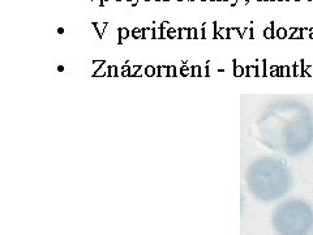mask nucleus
<instances>
[{"instance_id":"nucleus-36","label":"nucleus","mask_w":313,"mask_h":235,"mask_svg":"<svg viewBox=\"0 0 313 235\" xmlns=\"http://www.w3.org/2000/svg\"><path fill=\"white\" fill-rule=\"evenodd\" d=\"M219 2H227V0H219Z\"/></svg>"},{"instance_id":"nucleus-7","label":"nucleus","mask_w":313,"mask_h":235,"mask_svg":"<svg viewBox=\"0 0 313 235\" xmlns=\"http://www.w3.org/2000/svg\"><path fill=\"white\" fill-rule=\"evenodd\" d=\"M156 76H168L167 65H159V67H156Z\"/></svg>"},{"instance_id":"nucleus-9","label":"nucleus","mask_w":313,"mask_h":235,"mask_svg":"<svg viewBox=\"0 0 313 235\" xmlns=\"http://www.w3.org/2000/svg\"><path fill=\"white\" fill-rule=\"evenodd\" d=\"M218 38H223V39H228L230 34H228V29L227 28H221L218 30Z\"/></svg>"},{"instance_id":"nucleus-26","label":"nucleus","mask_w":313,"mask_h":235,"mask_svg":"<svg viewBox=\"0 0 313 235\" xmlns=\"http://www.w3.org/2000/svg\"><path fill=\"white\" fill-rule=\"evenodd\" d=\"M311 31L309 29H302V38H305V37H309Z\"/></svg>"},{"instance_id":"nucleus-10","label":"nucleus","mask_w":313,"mask_h":235,"mask_svg":"<svg viewBox=\"0 0 313 235\" xmlns=\"http://www.w3.org/2000/svg\"><path fill=\"white\" fill-rule=\"evenodd\" d=\"M228 34H230V38H241L240 30H239V29H236V28L228 29Z\"/></svg>"},{"instance_id":"nucleus-35","label":"nucleus","mask_w":313,"mask_h":235,"mask_svg":"<svg viewBox=\"0 0 313 235\" xmlns=\"http://www.w3.org/2000/svg\"><path fill=\"white\" fill-rule=\"evenodd\" d=\"M210 2H219V0H210Z\"/></svg>"},{"instance_id":"nucleus-31","label":"nucleus","mask_w":313,"mask_h":235,"mask_svg":"<svg viewBox=\"0 0 313 235\" xmlns=\"http://www.w3.org/2000/svg\"><path fill=\"white\" fill-rule=\"evenodd\" d=\"M57 33H60V34H63V33H64V29H61V28H60V29H57Z\"/></svg>"},{"instance_id":"nucleus-13","label":"nucleus","mask_w":313,"mask_h":235,"mask_svg":"<svg viewBox=\"0 0 313 235\" xmlns=\"http://www.w3.org/2000/svg\"><path fill=\"white\" fill-rule=\"evenodd\" d=\"M116 75H118L116 65H110L108 69H107V76H108V77H115Z\"/></svg>"},{"instance_id":"nucleus-15","label":"nucleus","mask_w":313,"mask_h":235,"mask_svg":"<svg viewBox=\"0 0 313 235\" xmlns=\"http://www.w3.org/2000/svg\"><path fill=\"white\" fill-rule=\"evenodd\" d=\"M163 38V29L162 28H154V39H162Z\"/></svg>"},{"instance_id":"nucleus-19","label":"nucleus","mask_w":313,"mask_h":235,"mask_svg":"<svg viewBox=\"0 0 313 235\" xmlns=\"http://www.w3.org/2000/svg\"><path fill=\"white\" fill-rule=\"evenodd\" d=\"M247 75L248 76H258V72H257V67H249L247 68Z\"/></svg>"},{"instance_id":"nucleus-44","label":"nucleus","mask_w":313,"mask_h":235,"mask_svg":"<svg viewBox=\"0 0 313 235\" xmlns=\"http://www.w3.org/2000/svg\"><path fill=\"white\" fill-rule=\"evenodd\" d=\"M295 2H300V0H295Z\"/></svg>"},{"instance_id":"nucleus-38","label":"nucleus","mask_w":313,"mask_h":235,"mask_svg":"<svg viewBox=\"0 0 313 235\" xmlns=\"http://www.w3.org/2000/svg\"><path fill=\"white\" fill-rule=\"evenodd\" d=\"M266 2H274V0H266Z\"/></svg>"},{"instance_id":"nucleus-14","label":"nucleus","mask_w":313,"mask_h":235,"mask_svg":"<svg viewBox=\"0 0 313 235\" xmlns=\"http://www.w3.org/2000/svg\"><path fill=\"white\" fill-rule=\"evenodd\" d=\"M176 37H178V38H179V31L176 30V29H174V28H170V29H168V33H167V38L172 39V38H176Z\"/></svg>"},{"instance_id":"nucleus-42","label":"nucleus","mask_w":313,"mask_h":235,"mask_svg":"<svg viewBox=\"0 0 313 235\" xmlns=\"http://www.w3.org/2000/svg\"><path fill=\"white\" fill-rule=\"evenodd\" d=\"M163 2H170V0H163Z\"/></svg>"},{"instance_id":"nucleus-12","label":"nucleus","mask_w":313,"mask_h":235,"mask_svg":"<svg viewBox=\"0 0 313 235\" xmlns=\"http://www.w3.org/2000/svg\"><path fill=\"white\" fill-rule=\"evenodd\" d=\"M132 37H133L134 39H141L142 38V29L134 28L133 30H132Z\"/></svg>"},{"instance_id":"nucleus-40","label":"nucleus","mask_w":313,"mask_h":235,"mask_svg":"<svg viewBox=\"0 0 313 235\" xmlns=\"http://www.w3.org/2000/svg\"><path fill=\"white\" fill-rule=\"evenodd\" d=\"M176 2H184V0H176Z\"/></svg>"},{"instance_id":"nucleus-17","label":"nucleus","mask_w":313,"mask_h":235,"mask_svg":"<svg viewBox=\"0 0 313 235\" xmlns=\"http://www.w3.org/2000/svg\"><path fill=\"white\" fill-rule=\"evenodd\" d=\"M277 37L278 38H281V39H285V38H287V30L285 28H279L278 30H277Z\"/></svg>"},{"instance_id":"nucleus-39","label":"nucleus","mask_w":313,"mask_h":235,"mask_svg":"<svg viewBox=\"0 0 313 235\" xmlns=\"http://www.w3.org/2000/svg\"><path fill=\"white\" fill-rule=\"evenodd\" d=\"M115 2H123V0H115Z\"/></svg>"},{"instance_id":"nucleus-6","label":"nucleus","mask_w":313,"mask_h":235,"mask_svg":"<svg viewBox=\"0 0 313 235\" xmlns=\"http://www.w3.org/2000/svg\"><path fill=\"white\" fill-rule=\"evenodd\" d=\"M274 22H271V26L270 28H266L265 30H263V37H265L266 39H271L274 38Z\"/></svg>"},{"instance_id":"nucleus-43","label":"nucleus","mask_w":313,"mask_h":235,"mask_svg":"<svg viewBox=\"0 0 313 235\" xmlns=\"http://www.w3.org/2000/svg\"><path fill=\"white\" fill-rule=\"evenodd\" d=\"M189 2H195V0H189Z\"/></svg>"},{"instance_id":"nucleus-28","label":"nucleus","mask_w":313,"mask_h":235,"mask_svg":"<svg viewBox=\"0 0 313 235\" xmlns=\"http://www.w3.org/2000/svg\"><path fill=\"white\" fill-rule=\"evenodd\" d=\"M201 76H209V65L201 68Z\"/></svg>"},{"instance_id":"nucleus-3","label":"nucleus","mask_w":313,"mask_h":235,"mask_svg":"<svg viewBox=\"0 0 313 235\" xmlns=\"http://www.w3.org/2000/svg\"><path fill=\"white\" fill-rule=\"evenodd\" d=\"M118 33H119V43H121L123 41L129 37V30L127 28H120L118 30Z\"/></svg>"},{"instance_id":"nucleus-25","label":"nucleus","mask_w":313,"mask_h":235,"mask_svg":"<svg viewBox=\"0 0 313 235\" xmlns=\"http://www.w3.org/2000/svg\"><path fill=\"white\" fill-rule=\"evenodd\" d=\"M140 69H141V65H134V67L131 69V76H134L136 73L140 71Z\"/></svg>"},{"instance_id":"nucleus-16","label":"nucleus","mask_w":313,"mask_h":235,"mask_svg":"<svg viewBox=\"0 0 313 235\" xmlns=\"http://www.w3.org/2000/svg\"><path fill=\"white\" fill-rule=\"evenodd\" d=\"M180 75H182V76L191 75V76H192V68H189L188 65H183V67L180 68Z\"/></svg>"},{"instance_id":"nucleus-30","label":"nucleus","mask_w":313,"mask_h":235,"mask_svg":"<svg viewBox=\"0 0 313 235\" xmlns=\"http://www.w3.org/2000/svg\"><path fill=\"white\" fill-rule=\"evenodd\" d=\"M227 2H230L231 3V5L234 7V5H236V3H237V0H227Z\"/></svg>"},{"instance_id":"nucleus-8","label":"nucleus","mask_w":313,"mask_h":235,"mask_svg":"<svg viewBox=\"0 0 313 235\" xmlns=\"http://www.w3.org/2000/svg\"><path fill=\"white\" fill-rule=\"evenodd\" d=\"M178 31H179V38L189 39V29H187V28H179Z\"/></svg>"},{"instance_id":"nucleus-11","label":"nucleus","mask_w":313,"mask_h":235,"mask_svg":"<svg viewBox=\"0 0 313 235\" xmlns=\"http://www.w3.org/2000/svg\"><path fill=\"white\" fill-rule=\"evenodd\" d=\"M155 75H156V68L155 67H153V65H147V67L145 68V76L151 77V76H155Z\"/></svg>"},{"instance_id":"nucleus-21","label":"nucleus","mask_w":313,"mask_h":235,"mask_svg":"<svg viewBox=\"0 0 313 235\" xmlns=\"http://www.w3.org/2000/svg\"><path fill=\"white\" fill-rule=\"evenodd\" d=\"M234 75L235 76H243L244 75V69H243L241 65H235V71H234Z\"/></svg>"},{"instance_id":"nucleus-29","label":"nucleus","mask_w":313,"mask_h":235,"mask_svg":"<svg viewBox=\"0 0 313 235\" xmlns=\"http://www.w3.org/2000/svg\"><path fill=\"white\" fill-rule=\"evenodd\" d=\"M168 24H170L168 21H163L162 24H160V28H162V29H167V28H168Z\"/></svg>"},{"instance_id":"nucleus-24","label":"nucleus","mask_w":313,"mask_h":235,"mask_svg":"<svg viewBox=\"0 0 313 235\" xmlns=\"http://www.w3.org/2000/svg\"><path fill=\"white\" fill-rule=\"evenodd\" d=\"M168 76H170V77L176 76V68H175V65H168Z\"/></svg>"},{"instance_id":"nucleus-20","label":"nucleus","mask_w":313,"mask_h":235,"mask_svg":"<svg viewBox=\"0 0 313 235\" xmlns=\"http://www.w3.org/2000/svg\"><path fill=\"white\" fill-rule=\"evenodd\" d=\"M192 76L193 77L201 76V67H200V65H193V67H192Z\"/></svg>"},{"instance_id":"nucleus-46","label":"nucleus","mask_w":313,"mask_h":235,"mask_svg":"<svg viewBox=\"0 0 313 235\" xmlns=\"http://www.w3.org/2000/svg\"><path fill=\"white\" fill-rule=\"evenodd\" d=\"M308 2H312V0H308Z\"/></svg>"},{"instance_id":"nucleus-4","label":"nucleus","mask_w":313,"mask_h":235,"mask_svg":"<svg viewBox=\"0 0 313 235\" xmlns=\"http://www.w3.org/2000/svg\"><path fill=\"white\" fill-rule=\"evenodd\" d=\"M93 26H94V29L97 30V34L99 35V38H102L103 37V31H105V29L107 28V22H103V24H97V22H94L93 24Z\"/></svg>"},{"instance_id":"nucleus-32","label":"nucleus","mask_w":313,"mask_h":235,"mask_svg":"<svg viewBox=\"0 0 313 235\" xmlns=\"http://www.w3.org/2000/svg\"><path fill=\"white\" fill-rule=\"evenodd\" d=\"M309 31H311V35H309V38H313V28H312V29H309Z\"/></svg>"},{"instance_id":"nucleus-47","label":"nucleus","mask_w":313,"mask_h":235,"mask_svg":"<svg viewBox=\"0 0 313 235\" xmlns=\"http://www.w3.org/2000/svg\"><path fill=\"white\" fill-rule=\"evenodd\" d=\"M92 2H93V0H92Z\"/></svg>"},{"instance_id":"nucleus-22","label":"nucleus","mask_w":313,"mask_h":235,"mask_svg":"<svg viewBox=\"0 0 313 235\" xmlns=\"http://www.w3.org/2000/svg\"><path fill=\"white\" fill-rule=\"evenodd\" d=\"M121 76H124V77L131 76V67H129V65H123V68H121Z\"/></svg>"},{"instance_id":"nucleus-23","label":"nucleus","mask_w":313,"mask_h":235,"mask_svg":"<svg viewBox=\"0 0 313 235\" xmlns=\"http://www.w3.org/2000/svg\"><path fill=\"white\" fill-rule=\"evenodd\" d=\"M197 29L196 28H191L189 29V39H196L197 38Z\"/></svg>"},{"instance_id":"nucleus-18","label":"nucleus","mask_w":313,"mask_h":235,"mask_svg":"<svg viewBox=\"0 0 313 235\" xmlns=\"http://www.w3.org/2000/svg\"><path fill=\"white\" fill-rule=\"evenodd\" d=\"M241 38H253V29L252 28H248L245 29L244 33H243Z\"/></svg>"},{"instance_id":"nucleus-37","label":"nucleus","mask_w":313,"mask_h":235,"mask_svg":"<svg viewBox=\"0 0 313 235\" xmlns=\"http://www.w3.org/2000/svg\"><path fill=\"white\" fill-rule=\"evenodd\" d=\"M258 2H266V0H258Z\"/></svg>"},{"instance_id":"nucleus-27","label":"nucleus","mask_w":313,"mask_h":235,"mask_svg":"<svg viewBox=\"0 0 313 235\" xmlns=\"http://www.w3.org/2000/svg\"><path fill=\"white\" fill-rule=\"evenodd\" d=\"M93 64L95 65V68L99 69V68L102 67V64H105V60H94V61H93Z\"/></svg>"},{"instance_id":"nucleus-45","label":"nucleus","mask_w":313,"mask_h":235,"mask_svg":"<svg viewBox=\"0 0 313 235\" xmlns=\"http://www.w3.org/2000/svg\"><path fill=\"white\" fill-rule=\"evenodd\" d=\"M287 2H291V0H287Z\"/></svg>"},{"instance_id":"nucleus-41","label":"nucleus","mask_w":313,"mask_h":235,"mask_svg":"<svg viewBox=\"0 0 313 235\" xmlns=\"http://www.w3.org/2000/svg\"><path fill=\"white\" fill-rule=\"evenodd\" d=\"M201 2H208V0H201Z\"/></svg>"},{"instance_id":"nucleus-1","label":"nucleus","mask_w":313,"mask_h":235,"mask_svg":"<svg viewBox=\"0 0 313 235\" xmlns=\"http://www.w3.org/2000/svg\"><path fill=\"white\" fill-rule=\"evenodd\" d=\"M249 191L261 201H270L283 196L291 185L287 167L277 161H258L249 167L247 175Z\"/></svg>"},{"instance_id":"nucleus-34","label":"nucleus","mask_w":313,"mask_h":235,"mask_svg":"<svg viewBox=\"0 0 313 235\" xmlns=\"http://www.w3.org/2000/svg\"><path fill=\"white\" fill-rule=\"evenodd\" d=\"M147 2H159V0H147Z\"/></svg>"},{"instance_id":"nucleus-2","label":"nucleus","mask_w":313,"mask_h":235,"mask_svg":"<svg viewBox=\"0 0 313 235\" xmlns=\"http://www.w3.org/2000/svg\"><path fill=\"white\" fill-rule=\"evenodd\" d=\"M273 226L279 235H311L313 209L303 200H287L274 210Z\"/></svg>"},{"instance_id":"nucleus-33","label":"nucleus","mask_w":313,"mask_h":235,"mask_svg":"<svg viewBox=\"0 0 313 235\" xmlns=\"http://www.w3.org/2000/svg\"><path fill=\"white\" fill-rule=\"evenodd\" d=\"M107 2H108V0H101V7H102V5H103V4H105V3H107Z\"/></svg>"},{"instance_id":"nucleus-5","label":"nucleus","mask_w":313,"mask_h":235,"mask_svg":"<svg viewBox=\"0 0 313 235\" xmlns=\"http://www.w3.org/2000/svg\"><path fill=\"white\" fill-rule=\"evenodd\" d=\"M142 38L144 39H151V38H154V28H151V29H149V28H144L142 29Z\"/></svg>"}]
</instances>
